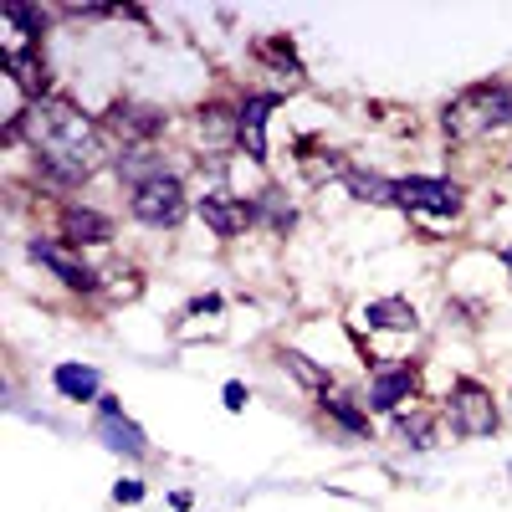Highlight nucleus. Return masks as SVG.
I'll return each mask as SVG.
<instances>
[{"mask_svg":"<svg viewBox=\"0 0 512 512\" xmlns=\"http://www.w3.org/2000/svg\"><path fill=\"white\" fill-rule=\"evenodd\" d=\"M246 67L262 72V77H277L282 93H303L308 82H313L303 52H297V36H287V31H262V36H251V41H246Z\"/></svg>","mask_w":512,"mask_h":512,"instance_id":"obj_14","label":"nucleus"},{"mask_svg":"<svg viewBox=\"0 0 512 512\" xmlns=\"http://www.w3.org/2000/svg\"><path fill=\"white\" fill-rule=\"evenodd\" d=\"M195 221L216 236L221 246H236V241L262 231L251 190H236V185H200L195 190Z\"/></svg>","mask_w":512,"mask_h":512,"instance_id":"obj_11","label":"nucleus"},{"mask_svg":"<svg viewBox=\"0 0 512 512\" xmlns=\"http://www.w3.org/2000/svg\"><path fill=\"white\" fill-rule=\"evenodd\" d=\"M108 502H113V507H144V502H149V482L134 477V472H123V477L108 487Z\"/></svg>","mask_w":512,"mask_h":512,"instance_id":"obj_26","label":"nucleus"},{"mask_svg":"<svg viewBox=\"0 0 512 512\" xmlns=\"http://www.w3.org/2000/svg\"><path fill=\"white\" fill-rule=\"evenodd\" d=\"M221 405H226V415H246L251 384H246V379H226V384H221Z\"/></svg>","mask_w":512,"mask_h":512,"instance_id":"obj_27","label":"nucleus"},{"mask_svg":"<svg viewBox=\"0 0 512 512\" xmlns=\"http://www.w3.org/2000/svg\"><path fill=\"white\" fill-rule=\"evenodd\" d=\"M344 195L354 205H369V210H395V195H400V175H384V169L374 164H354L344 175Z\"/></svg>","mask_w":512,"mask_h":512,"instance_id":"obj_25","label":"nucleus"},{"mask_svg":"<svg viewBox=\"0 0 512 512\" xmlns=\"http://www.w3.org/2000/svg\"><path fill=\"white\" fill-rule=\"evenodd\" d=\"M384 441H390L395 451H405V456H431V451H441V441H446L441 405L420 400V405L400 410L395 420H384Z\"/></svg>","mask_w":512,"mask_h":512,"instance_id":"obj_19","label":"nucleus"},{"mask_svg":"<svg viewBox=\"0 0 512 512\" xmlns=\"http://www.w3.org/2000/svg\"><path fill=\"white\" fill-rule=\"evenodd\" d=\"M349 328H359L364 338H420L425 313L405 292H379V297H364V303L349 313Z\"/></svg>","mask_w":512,"mask_h":512,"instance_id":"obj_15","label":"nucleus"},{"mask_svg":"<svg viewBox=\"0 0 512 512\" xmlns=\"http://www.w3.org/2000/svg\"><path fill=\"white\" fill-rule=\"evenodd\" d=\"M21 256H26L36 272H47V277L72 297V303H82V308H103V262H98V256H82V251L62 246V241L47 236V231H26Z\"/></svg>","mask_w":512,"mask_h":512,"instance_id":"obj_7","label":"nucleus"},{"mask_svg":"<svg viewBox=\"0 0 512 512\" xmlns=\"http://www.w3.org/2000/svg\"><path fill=\"white\" fill-rule=\"evenodd\" d=\"M0 82H11L26 103H41V98L62 93L47 47H0Z\"/></svg>","mask_w":512,"mask_h":512,"instance_id":"obj_18","label":"nucleus"},{"mask_svg":"<svg viewBox=\"0 0 512 512\" xmlns=\"http://www.w3.org/2000/svg\"><path fill=\"white\" fill-rule=\"evenodd\" d=\"M502 169H507V175H512V149H507V159H502Z\"/></svg>","mask_w":512,"mask_h":512,"instance_id":"obj_30","label":"nucleus"},{"mask_svg":"<svg viewBox=\"0 0 512 512\" xmlns=\"http://www.w3.org/2000/svg\"><path fill=\"white\" fill-rule=\"evenodd\" d=\"M313 420L323 425L328 436L349 441V446H374V441L384 436V425L364 410L359 384H344V379H338L333 390H323V395L313 400Z\"/></svg>","mask_w":512,"mask_h":512,"instance_id":"obj_13","label":"nucleus"},{"mask_svg":"<svg viewBox=\"0 0 512 512\" xmlns=\"http://www.w3.org/2000/svg\"><path fill=\"white\" fill-rule=\"evenodd\" d=\"M251 200H256V221H262V231L256 236H272V241H292L297 236V226H303V200H297L282 180H262L251 190Z\"/></svg>","mask_w":512,"mask_h":512,"instance_id":"obj_20","label":"nucleus"},{"mask_svg":"<svg viewBox=\"0 0 512 512\" xmlns=\"http://www.w3.org/2000/svg\"><path fill=\"white\" fill-rule=\"evenodd\" d=\"M47 384H52V395H57L62 405H98V400L108 395L103 369L88 364V359H57V364L47 369Z\"/></svg>","mask_w":512,"mask_h":512,"instance_id":"obj_21","label":"nucleus"},{"mask_svg":"<svg viewBox=\"0 0 512 512\" xmlns=\"http://www.w3.org/2000/svg\"><path fill=\"white\" fill-rule=\"evenodd\" d=\"M226 313H231L226 292L205 287V292L185 297V303L169 313V338H175V344H200V338L216 344V338H226Z\"/></svg>","mask_w":512,"mask_h":512,"instance_id":"obj_17","label":"nucleus"},{"mask_svg":"<svg viewBox=\"0 0 512 512\" xmlns=\"http://www.w3.org/2000/svg\"><path fill=\"white\" fill-rule=\"evenodd\" d=\"M123 216L149 236H175L195 216V185H190V164H175L164 175L144 180L123 195Z\"/></svg>","mask_w":512,"mask_h":512,"instance_id":"obj_4","label":"nucleus"},{"mask_svg":"<svg viewBox=\"0 0 512 512\" xmlns=\"http://www.w3.org/2000/svg\"><path fill=\"white\" fill-rule=\"evenodd\" d=\"M502 410H507V425H512V379H507V395H502Z\"/></svg>","mask_w":512,"mask_h":512,"instance_id":"obj_29","label":"nucleus"},{"mask_svg":"<svg viewBox=\"0 0 512 512\" xmlns=\"http://www.w3.org/2000/svg\"><path fill=\"white\" fill-rule=\"evenodd\" d=\"M103 134L113 149H164L175 139V128L185 123L169 103H154V98H139V93H113L103 108Z\"/></svg>","mask_w":512,"mask_h":512,"instance_id":"obj_6","label":"nucleus"},{"mask_svg":"<svg viewBox=\"0 0 512 512\" xmlns=\"http://www.w3.org/2000/svg\"><path fill=\"white\" fill-rule=\"evenodd\" d=\"M507 482H512V461H507Z\"/></svg>","mask_w":512,"mask_h":512,"instance_id":"obj_31","label":"nucleus"},{"mask_svg":"<svg viewBox=\"0 0 512 512\" xmlns=\"http://www.w3.org/2000/svg\"><path fill=\"white\" fill-rule=\"evenodd\" d=\"M175 164H185V154H175V149H113V164H108V180L128 195L134 185H144V180H154V175H164V169H175Z\"/></svg>","mask_w":512,"mask_h":512,"instance_id":"obj_24","label":"nucleus"},{"mask_svg":"<svg viewBox=\"0 0 512 512\" xmlns=\"http://www.w3.org/2000/svg\"><path fill=\"white\" fill-rule=\"evenodd\" d=\"M359 395H364V410H369L379 425L395 420L400 410H410V405L425 400V359L400 354V359H390V364H379L374 374H364Z\"/></svg>","mask_w":512,"mask_h":512,"instance_id":"obj_10","label":"nucleus"},{"mask_svg":"<svg viewBox=\"0 0 512 512\" xmlns=\"http://www.w3.org/2000/svg\"><path fill=\"white\" fill-rule=\"evenodd\" d=\"M0 149L21 154L26 180L41 195H82L113 164V144L103 134L98 108L72 98L67 88L31 103L21 118L0 123Z\"/></svg>","mask_w":512,"mask_h":512,"instance_id":"obj_1","label":"nucleus"},{"mask_svg":"<svg viewBox=\"0 0 512 512\" xmlns=\"http://www.w3.org/2000/svg\"><path fill=\"white\" fill-rule=\"evenodd\" d=\"M144 292H149V267L139 256H103V308L98 313L134 308Z\"/></svg>","mask_w":512,"mask_h":512,"instance_id":"obj_23","label":"nucleus"},{"mask_svg":"<svg viewBox=\"0 0 512 512\" xmlns=\"http://www.w3.org/2000/svg\"><path fill=\"white\" fill-rule=\"evenodd\" d=\"M185 154L195 159H236V82H221L216 93H205L190 113H185Z\"/></svg>","mask_w":512,"mask_h":512,"instance_id":"obj_9","label":"nucleus"},{"mask_svg":"<svg viewBox=\"0 0 512 512\" xmlns=\"http://www.w3.org/2000/svg\"><path fill=\"white\" fill-rule=\"evenodd\" d=\"M292 93H282L277 82H236V154L251 164V169H272V118L287 108Z\"/></svg>","mask_w":512,"mask_h":512,"instance_id":"obj_8","label":"nucleus"},{"mask_svg":"<svg viewBox=\"0 0 512 512\" xmlns=\"http://www.w3.org/2000/svg\"><path fill=\"white\" fill-rule=\"evenodd\" d=\"M272 354V364L297 384V390H303L308 400H318L323 390H333V384H338V369L333 364H323V359H313L308 349H297V344H287V338H277V344L267 349Z\"/></svg>","mask_w":512,"mask_h":512,"instance_id":"obj_22","label":"nucleus"},{"mask_svg":"<svg viewBox=\"0 0 512 512\" xmlns=\"http://www.w3.org/2000/svg\"><path fill=\"white\" fill-rule=\"evenodd\" d=\"M287 159H292V175L303 180L308 190H328V185H344V175L359 164L349 149L328 144L323 134H292L287 144Z\"/></svg>","mask_w":512,"mask_h":512,"instance_id":"obj_16","label":"nucleus"},{"mask_svg":"<svg viewBox=\"0 0 512 512\" xmlns=\"http://www.w3.org/2000/svg\"><path fill=\"white\" fill-rule=\"evenodd\" d=\"M436 134L446 149H477L512 134V77H477L436 108Z\"/></svg>","mask_w":512,"mask_h":512,"instance_id":"obj_2","label":"nucleus"},{"mask_svg":"<svg viewBox=\"0 0 512 512\" xmlns=\"http://www.w3.org/2000/svg\"><path fill=\"white\" fill-rule=\"evenodd\" d=\"M164 502H169V512H195V492L190 487H175Z\"/></svg>","mask_w":512,"mask_h":512,"instance_id":"obj_28","label":"nucleus"},{"mask_svg":"<svg viewBox=\"0 0 512 512\" xmlns=\"http://www.w3.org/2000/svg\"><path fill=\"white\" fill-rule=\"evenodd\" d=\"M441 420H446V436L451 441H497L502 425H507V410H502V395L482 374H451L446 395H441Z\"/></svg>","mask_w":512,"mask_h":512,"instance_id":"obj_5","label":"nucleus"},{"mask_svg":"<svg viewBox=\"0 0 512 512\" xmlns=\"http://www.w3.org/2000/svg\"><path fill=\"white\" fill-rule=\"evenodd\" d=\"M88 431H93V441H98L108 456H118L123 466H154V461H159V456H154L149 431H144V425L123 410V400H118L113 390L93 405V425H88Z\"/></svg>","mask_w":512,"mask_h":512,"instance_id":"obj_12","label":"nucleus"},{"mask_svg":"<svg viewBox=\"0 0 512 512\" xmlns=\"http://www.w3.org/2000/svg\"><path fill=\"white\" fill-rule=\"evenodd\" d=\"M395 210L405 221H415L420 231H456L472 210V185L451 169H410L400 175V195H395Z\"/></svg>","mask_w":512,"mask_h":512,"instance_id":"obj_3","label":"nucleus"}]
</instances>
